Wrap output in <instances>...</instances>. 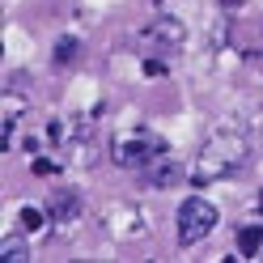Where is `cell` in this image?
Here are the masks:
<instances>
[{"instance_id":"9c48e42d","label":"cell","mask_w":263,"mask_h":263,"mask_svg":"<svg viewBox=\"0 0 263 263\" xmlns=\"http://www.w3.org/2000/svg\"><path fill=\"white\" fill-rule=\"evenodd\" d=\"M47 221H51V212H43V208H22V229H26V234H39Z\"/></svg>"},{"instance_id":"30bf717a","label":"cell","mask_w":263,"mask_h":263,"mask_svg":"<svg viewBox=\"0 0 263 263\" xmlns=\"http://www.w3.org/2000/svg\"><path fill=\"white\" fill-rule=\"evenodd\" d=\"M77 55H81V43L77 39H60L55 43V64L64 68V64H77Z\"/></svg>"},{"instance_id":"277c9868","label":"cell","mask_w":263,"mask_h":263,"mask_svg":"<svg viewBox=\"0 0 263 263\" xmlns=\"http://www.w3.org/2000/svg\"><path fill=\"white\" fill-rule=\"evenodd\" d=\"M136 43L144 47V51H157V55H174L178 47L187 43V30L178 17H153L149 26L136 30Z\"/></svg>"},{"instance_id":"ba28073f","label":"cell","mask_w":263,"mask_h":263,"mask_svg":"<svg viewBox=\"0 0 263 263\" xmlns=\"http://www.w3.org/2000/svg\"><path fill=\"white\" fill-rule=\"evenodd\" d=\"M238 255H263V225L238 229Z\"/></svg>"},{"instance_id":"7a4b0ae2","label":"cell","mask_w":263,"mask_h":263,"mask_svg":"<svg viewBox=\"0 0 263 263\" xmlns=\"http://www.w3.org/2000/svg\"><path fill=\"white\" fill-rule=\"evenodd\" d=\"M174 229H178V242L183 246H200L212 229H217V204L204 200V195H187V200L178 204Z\"/></svg>"},{"instance_id":"6da1fadb","label":"cell","mask_w":263,"mask_h":263,"mask_svg":"<svg viewBox=\"0 0 263 263\" xmlns=\"http://www.w3.org/2000/svg\"><path fill=\"white\" fill-rule=\"evenodd\" d=\"M246 153H251V144L234 132H217L204 149H200V166H195V183H217V178H229L234 170L246 166Z\"/></svg>"},{"instance_id":"8fae6325","label":"cell","mask_w":263,"mask_h":263,"mask_svg":"<svg viewBox=\"0 0 263 263\" xmlns=\"http://www.w3.org/2000/svg\"><path fill=\"white\" fill-rule=\"evenodd\" d=\"M217 5H221V9H238L242 0H217Z\"/></svg>"},{"instance_id":"52a82bcc","label":"cell","mask_w":263,"mask_h":263,"mask_svg":"<svg viewBox=\"0 0 263 263\" xmlns=\"http://www.w3.org/2000/svg\"><path fill=\"white\" fill-rule=\"evenodd\" d=\"M0 259H5V263H22V259H30V246H26V238H22V234L0 238Z\"/></svg>"},{"instance_id":"8992f818","label":"cell","mask_w":263,"mask_h":263,"mask_svg":"<svg viewBox=\"0 0 263 263\" xmlns=\"http://www.w3.org/2000/svg\"><path fill=\"white\" fill-rule=\"evenodd\" d=\"M47 212H51V221L68 225V221H77V217H81V195H77V191L55 187V191H51V200H47Z\"/></svg>"},{"instance_id":"5b68a950","label":"cell","mask_w":263,"mask_h":263,"mask_svg":"<svg viewBox=\"0 0 263 263\" xmlns=\"http://www.w3.org/2000/svg\"><path fill=\"white\" fill-rule=\"evenodd\" d=\"M136 174H140V183H149V187H174L178 178H183V166H178L170 153H161V157L149 161V166H140Z\"/></svg>"},{"instance_id":"3957f363","label":"cell","mask_w":263,"mask_h":263,"mask_svg":"<svg viewBox=\"0 0 263 263\" xmlns=\"http://www.w3.org/2000/svg\"><path fill=\"white\" fill-rule=\"evenodd\" d=\"M161 153H170L166 140H161L157 132H149V127H140L136 136H127V140L115 144V161H119L123 170H140V166H149V161L161 157Z\"/></svg>"}]
</instances>
